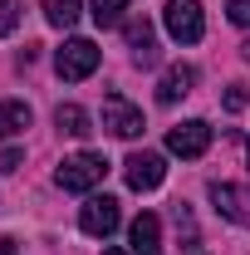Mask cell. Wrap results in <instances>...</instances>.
<instances>
[{"label":"cell","mask_w":250,"mask_h":255,"mask_svg":"<svg viewBox=\"0 0 250 255\" xmlns=\"http://www.w3.org/2000/svg\"><path fill=\"white\" fill-rule=\"evenodd\" d=\"M44 20L59 25V30H69L79 20V0H44Z\"/></svg>","instance_id":"14"},{"label":"cell","mask_w":250,"mask_h":255,"mask_svg":"<svg viewBox=\"0 0 250 255\" xmlns=\"http://www.w3.org/2000/svg\"><path fill=\"white\" fill-rule=\"evenodd\" d=\"M103 255H127V251H118V246H108V251H103Z\"/></svg>","instance_id":"21"},{"label":"cell","mask_w":250,"mask_h":255,"mask_svg":"<svg viewBox=\"0 0 250 255\" xmlns=\"http://www.w3.org/2000/svg\"><path fill=\"white\" fill-rule=\"evenodd\" d=\"M123 177H127L132 191H157L162 177H167V162H162V152H127Z\"/></svg>","instance_id":"5"},{"label":"cell","mask_w":250,"mask_h":255,"mask_svg":"<svg viewBox=\"0 0 250 255\" xmlns=\"http://www.w3.org/2000/svg\"><path fill=\"white\" fill-rule=\"evenodd\" d=\"M0 255H20V251H15V241H10V236H0Z\"/></svg>","instance_id":"20"},{"label":"cell","mask_w":250,"mask_h":255,"mask_svg":"<svg viewBox=\"0 0 250 255\" xmlns=\"http://www.w3.org/2000/svg\"><path fill=\"white\" fill-rule=\"evenodd\" d=\"M241 54H246V59H250V39H246V44H241Z\"/></svg>","instance_id":"22"},{"label":"cell","mask_w":250,"mask_h":255,"mask_svg":"<svg viewBox=\"0 0 250 255\" xmlns=\"http://www.w3.org/2000/svg\"><path fill=\"white\" fill-rule=\"evenodd\" d=\"M127 241H132V255H162V221L152 211H142L127 231Z\"/></svg>","instance_id":"9"},{"label":"cell","mask_w":250,"mask_h":255,"mask_svg":"<svg viewBox=\"0 0 250 255\" xmlns=\"http://www.w3.org/2000/svg\"><path fill=\"white\" fill-rule=\"evenodd\" d=\"M167 34L177 44H196L206 34V20H201V0H167Z\"/></svg>","instance_id":"3"},{"label":"cell","mask_w":250,"mask_h":255,"mask_svg":"<svg viewBox=\"0 0 250 255\" xmlns=\"http://www.w3.org/2000/svg\"><path fill=\"white\" fill-rule=\"evenodd\" d=\"M123 10H127V0H94V10H89V15H94L98 30H108V25H118V20H123Z\"/></svg>","instance_id":"15"},{"label":"cell","mask_w":250,"mask_h":255,"mask_svg":"<svg viewBox=\"0 0 250 255\" xmlns=\"http://www.w3.org/2000/svg\"><path fill=\"white\" fill-rule=\"evenodd\" d=\"M79 226H84V236H113L118 231V201L113 196H89L84 211H79Z\"/></svg>","instance_id":"7"},{"label":"cell","mask_w":250,"mask_h":255,"mask_svg":"<svg viewBox=\"0 0 250 255\" xmlns=\"http://www.w3.org/2000/svg\"><path fill=\"white\" fill-rule=\"evenodd\" d=\"M211 147V123L206 118H187V123H177L172 132H167V152H177V157H201Z\"/></svg>","instance_id":"4"},{"label":"cell","mask_w":250,"mask_h":255,"mask_svg":"<svg viewBox=\"0 0 250 255\" xmlns=\"http://www.w3.org/2000/svg\"><path fill=\"white\" fill-rule=\"evenodd\" d=\"M127 49H132L137 64L157 59V39H152V25H147V20H127Z\"/></svg>","instance_id":"11"},{"label":"cell","mask_w":250,"mask_h":255,"mask_svg":"<svg viewBox=\"0 0 250 255\" xmlns=\"http://www.w3.org/2000/svg\"><path fill=\"white\" fill-rule=\"evenodd\" d=\"M98 59H103V54H98L94 39H64V49L54 54V74L69 79V84H79V79H89L98 69Z\"/></svg>","instance_id":"2"},{"label":"cell","mask_w":250,"mask_h":255,"mask_svg":"<svg viewBox=\"0 0 250 255\" xmlns=\"http://www.w3.org/2000/svg\"><path fill=\"white\" fill-rule=\"evenodd\" d=\"M231 25H250V0H231Z\"/></svg>","instance_id":"18"},{"label":"cell","mask_w":250,"mask_h":255,"mask_svg":"<svg viewBox=\"0 0 250 255\" xmlns=\"http://www.w3.org/2000/svg\"><path fill=\"white\" fill-rule=\"evenodd\" d=\"M103 128H108L113 137H137V132H142V113H137L123 94H108L103 98Z\"/></svg>","instance_id":"6"},{"label":"cell","mask_w":250,"mask_h":255,"mask_svg":"<svg viewBox=\"0 0 250 255\" xmlns=\"http://www.w3.org/2000/svg\"><path fill=\"white\" fill-rule=\"evenodd\" d=\"M191 84H196V69H191V64H172V69L162 74V84H157V103H177V98H187Z\"/></svg>","instance_id":"10"},{"label":"cell","mask_w":250,"mask_h":255,"mask_svg":"<svg viewBox=\"0 0 250 255\" xmlns=\"http://www.w3.org/2000/svg\"><path fill=\"white\" fill-rule=\"evenodd\" d=\"M54 123H59V132H69V137H89V132H94V128H89V113H84L79 103H59Z\"/></svg>","instance_id":"13"},{"label":"cell","mask_w":250,"mask_h":255,"mask_svg":"<svg viewBox=\"0 0 250 255\" xmlns=\"http://www.w3.org/2000/svg\"><path fill=\"white\" fill-rule=\"evenodd\" d=\"M246 157H250V142H246Z\"/></svg>","instance_id":"23"},{"label":"cell","mask_w":250,"mask_h":255,"mask_svg":"<svg viewBox=\"0 0 250 255\" xmlns=\"http://www.w3.org/2000/svg\"><path fill=\"white\" fill-rule=\"evenodd\" d=\"M20 162H25L20 147H0V172H20Z\"/></svg>","instance_id":"17"},{"label":"cell","mask_w":250,"mask_h":255,"mask_svg":"<svg viewBox=\"0 0 250 255\" xmlns=\"http://www.w3.org/2000/svg\"><path fill=\"white\" fill-rule=\"evenodd\" d=\"M103 177H108L103 152H74V157L59 162V187L64 191H94Z\"/></svg>","instance_id":"1"},{"label":"cell","mask_w":250,"mask_h":255,"mask_svg":"<svg viewBox=\"0 0 250 255\" xmlns=\"http://www.w3.org/2000/svg\"><path fill=\"white\" fill-rule=\"evenodd\" d=\"M20 128H30V103L5 98V103H0V142H5V137H15Z\"/></svg>","instance_id":"12"},{"label":"cell","mask_w":250,"mask_h":255,"mask_svg":"<svg viewBox=\"0 0 250 255\" xmlns=\"http://www.w3.org/2000/svg\"><path fill=\"white\" fill-rule=\"evenodd\" d=\"M211 201H216V211L226 216V221L250 226V196H246V191H236V187H226V182H216V187H211Z\"/></svg>","instance_id":"8"},{"label":"cell","mask_w":250,"mask_h":255,"mask_svg":"<svg viewBox=\"0 0 250 255\" xmlns=\"http://www.w3.org/2000/svg\"><path fill=\"white\" fill-rule=\"evenodd\" d=\"M226 108L241 113V108H246V89H231V94H226Z\"/></svg>","instance_id":"19"},{"label":"cell","mask_w":250,"mask_h":255,"mask_svg":"<svg viewBox=\"0 0 250 255\" xmlns=\"http://www.w3.org/2000/svg\"><path fill=\"white\" fill-rule=\"evenodd\" d=\"M20 15H25V0H0V34H15Z\"/></svg>","instance_id":"16"}]
</instances>
